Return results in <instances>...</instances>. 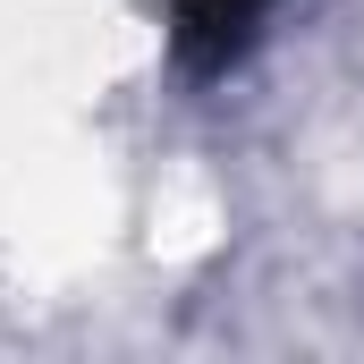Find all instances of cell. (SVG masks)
I'll return each instance as SVG.
<instances>
[{
  "instance_id": "1",
  "label": "cell",
  "mask_w": 364,
  "mask_h": 364,
  "mask_svg": "<svg viewBox=\"0 0 364 364\" xmlns=\"http://www.w3.org/2000/svg\"><path fill=\"white\" fill-rule=\"evenodd\" d=\"M272 9L279 0H170V60H178V77H195V85L229 77L255 51Z\"/></svg>"
}]
</instances>
